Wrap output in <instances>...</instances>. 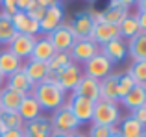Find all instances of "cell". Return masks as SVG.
I'll use <instances>...</instances> for the list:
<instances>
[{
    "instance_id": "cell-1",
    "label": "cell",
    "mask_w": 146,
    "mask_h": 137,
    "mask_svg": "<svg viewBox=\"0 0 146 137\" xmlns=\"http://www.w3.org/2000/svg\"><path fill=\"white\" fill-rule=\"evenodd\" d=\"M30 94L39 102L43 111H56L57 108H61L67 102V93L57 83H35Z\"/></svg>"
},
{
    "instance_id": "cell-2",
    "label": "cell",
    "mask_w": 146,
    "mask_h": 137,
    "mask_svg": "<svg viewBox=\"0 0 146 137\" xmlns=\"http://www.w3.org/2000/svg\"><path fill=\"white\" fill-rule=\"evenodd\" d=\"M50 122H52V130L57 132V134H65V135H72L78 132L80 122L76 120V117L72 115L70 106H68V100L65 102L61 108H57L54 111V115L50 117Z\"/></svg>"
},
{
    "instance_id": "cell-3",
    "label": "cell",
    "mask_w": 146,
    "mask_h": 137,
    "mask_svg": "<svg viewBox=\"0 0 146 137\" xmlns=\"http://www.w3.org/2000/svg\"><path fill=\"white\" fill-rule=\"evenodd\" d=\"M91 122L102 124V126H118V122H120L118 102H107V100L94 102V111H93Z\"/></svg>"
},
{
    "instance_id": "cell-4",
    "label": "cell",
    "mask_w": 146,
    "mask_h": 137,
    "mask_svg": "<svg viewBox=\"0 0 146 137\" xmlns=\"http://www.w3.org/2000/svg\"><path fill=\"white\" fill-rule=\"evenodd\" d=\"M65 17V9H63V2H56V0H48V6L44 9V17L39 22V32L48 35L50 32L57 28L63 22Z\"/></svg>"
},
{
    "instance_id": "cell-5",
    "label": "cell",
    "mask_w": 146,
    "mask_h": 137,
    "mask_svg": "<svg viewBox=\"0 0 146 137\" xmlns=\"http://www.w3.org/2000/svg\"><path fill=\"white\" fill-rule=\"evenodd\" d=\"M44 37L52 43V47L56 48L57 52H68L72 48V45L76 43V37H74V33H72L68 22H61L54 32H50L48 35H44Z\"/></svg>"
},
{
    "instance_id": "cell-6",
    "label": "cell",
    "mask_w": 146,
    "mask_h": 137,
    "mask_svg": "<svg viewBox=\"0 0 146 137\" xmlns=\"http://www.w3.org/2000/svg\"><path fill=\"white\" fill-rule=\"evenodd\" d=\"M68 54H70V61L85 65L89 59H93L96 54H100V47L91 39H78L68 50Z\"/></svg>"
},
{
    "instance_id": "cell-7",
    "label": "cell",
    "mask_w": 146,
    "mask_h": 137,
    "mask_svg": "<svg viewBox=\"0 0 146 137\" xmlns=\"http://www.w3.org/2000/svg\"><path fill=\"white\" fill-rule=\"evenodd\" d=\"M111 72H113V63H111L102 52L96 54L93 59H89V61L85 63V67H83V74L91 76V78L98 80V82L104 80V78H107Z\"/></svg>"
},
{
    "instance_id": "cell-8",
    "label": "cell",
    "mask_w": 146,
    "mask_h": 137,
    "mask_svg": "<svg viewBox=\"0 0 146 137\" xmlns=\"http://www.w3.org/2000/svg\"><path fill=\"white\" fill-rule=\"evenodd\" d=\"M83 76V68L78 65V63L70 61L67 67H63L61 70H57V85L61 87V89L67 93V91H70L76 87V83L80 82V78Z\"/></svg>"
},
{
    "instance_id": "cell-9",
    "label": "cell",
    "mask_w": 146,
    "mask_h": 137,
    "mask_svg": "<svg viewBox=\"0 0 146 137\" xmlns=\"http://www.w3.org/2000/svg\"><path fill=\"white\" fill-rule=\"evenodd\" d=\"M35 39L37 37H32V35H24V33H17V35L11 39L9 43V48L7 50L13 52L21 61H28L32 58V52H33V45H35Z\"/></svg>"
},
{
    "instance_id": "cell-10",
    "label": "cell",
    "mask_w": 146,
    "mask_h": 137,
    "mask_svg": "<svg viewBox=\"0 0 146 137\" xmlns=\"http://www.w3.org/2000/svg\"><path fill=\"white\" fill-rule=\"evenodd\" d=\"M72 94L74 96H82L91 102H98L100 100V82L83 74L80 78V82L76 83V87L72 89Z\"/></svg>"
},
{
    "instance_id": "cell-11",
    "label": "cell",
    "mask_w": 146,
    "mask_h": 137,
    "mask_svg": "<svg viewBox=\"0 0 146 137\" xmlns=\"http://www.w3.org/2000/svg\"><path fill=\"white\" fill-rule=\"evenodd\" d=\"M68 24H70V30H72V33H74L76 41L78 39H89L91 33H93V28H94V21H93V17L87 13V9L78 11V13L74 15V19H72V22H68Z\"/></svg>"
},
{
    "instance_id": "cell-12",
    "label": "cell",
    "mask_w": 146,
    "mask_h": 137,
    "mask_svg": "<svg viewBox=\"0 0 146 137\" xmlns=\"http://www.w3.org/2000/svg\"><path fill=\"white\" fill-rule=\"evenodd\" d=\"M68 106H70V111L72 115L76 117L80 124L82 122H89L93 119V111H94V102L91 100H85L82 96H74L72 94L70 100H68Z\"/></svg>"
},
{
    "instance_id": "cell-13",
    "label": "cell",
    "mask_w": 146,
    "mask_h": 137,
    "mask_svg": "<svg viewBox=\"0 0 146 137\" xmlns=\"http://www.w3.org/2000/svg\"><path fill=\"white\" fill-rule=\"evenodd\" d=\"M117 37H120V33H118V26L106 24V22H94L93 33H91L89 39L94 41L98 47H104V45L111 43V41L117 39Z\"/></svg>"
},
{
    "instance_id": "cell-14",
    "label": "cell",
    "mask_w": 146,
    "mask_h": 137,
    "mask_svg": "<svg viewBox=\"0 0 146 137\" xmlns=\"http://www.w3.org/2000/svg\"><path fill=\"white\" fill-rule=\"evenodd\" d=\"M22 98H24L22 93L4 85L0 89V109H2V113H17Z\"/></svg>"
},
{
    "instance_id": "cell-15",
    "label": "cell",
    "mask_w": 146,
    "mask_h": 137,
    "mask_svg": "<svg viewBox=\"0 0 146 137\" xmlns=\"http://www.w3.org/2000/svg\"><path fill=\"white\" fill-rule=\"evenodd\" d=\"M100 52H102V54L115 65V63H120L122 59L128 56V45H126L124 39L117 37V39H113L111 43L100 47Z\"/></svg>"
},
{
    "instance_id": "cell-16",
    "label": "cell",
    "mask_w": 146,
    "mask_h": 137,
    "mask_svg": "<svg viewBox=\"0 0 146 137\" xmlns=\"http://www.w3.org/2000/svg\"><path fill=\"white\" fill-rule=\"evenodd\" d=\"M52 122L48 117H37L24 124V137H50L52 135Z\"/></svg>"
},
{
    "instance_id": "cell-17",
    "label": "cell",
    "mask_w": 146,
    "mask_h": 137,
    "mask_svg": "<svg viewBox=\"0 0 146 137\" xmlns=\"http://www.w3.org/2000/svg\"><path fill=\"white\" fill-rule=\"evenodd\" d=\"M11 22H13V28L17 33H24V35H32V37H37L39 35V22L32 21L26 13L22 11H17V13L11 17Z\"/></svg>"
},
{
    "instance_id": "cell-18",
    "label": "cell",
    "mask_w": 146,
    "mask_h": 137,
    "mask_svg": "<svg viewBox=\"0 0 146 137\" xmlns=\"http://www.w3.org/2000/svg\"><path fill=\"white\" fill-rule=\"evenodd\" d=\"M118 102H120L129 113L135 111V109H139V108H143V106H146V87L144 85H135L124 98H120Z\"/></svg>"
},
{
    "instance_id": "cell-19",
    "label": "cell",
    "mask_w": 146,
    "mask_h": 137,
    "mask_svg": "<svg viewBox=\"0 0 146 137\" xmlns=\"http://www.w3.org/2000/svg\"><path fill=\"white\" fill-rule=\"evenodd\" d=\"M17 113H19V117H21V119L24 120V124H26V122H30V120L41 117L43 109H41L39 102H37L32 94H24V98H22V102H21V106H19V111Z\"/></svg>"
},
{
    "instance_id": "cell-20",
    "label": "cell",
    "mask_w": 146,
    "mask_h": 137,
    "mask_svg": "<svg viewBox=\"0 0 146 137\" xmlns=\"http://www.w3.org/2000/svg\"><path fill=\"white\" fill-rule=\"evenodd\" d=\"M100 100L118 102V74L111 72L107 78L100 80Z\"/></svg>"
},
{
    "instance_id": "cell-21",
    "label": "cell",
    "mask_w": 146,
    "mask_h": 137,
    "mask_svg": "<svg viewBox=\"0 0 146 137\" xmlns=\"http://www.w3.org/2000/svg\"><path fill=\"white\" fill-rule=\"evenodd\" d=\"M56 52L57 50L52 47V43H50L46 37H37L30 59H35V61H41V63H48L50 59L56 56Z\"/></svg>"
},
{
    "instance_id": "cell-22",
    "label": "cell",
    "mask_w": 146,
    "mask_h": 137,
    "mask_svg": "<svg viewBox=\"0 0 146 137\" xmlns=\"http://www.w3.org/2000/svg\"><path fill=\"white\" fill-rule=\"evenodd\" d=\"M117 130H118V135L120 137H144L146 135V128L143 126V124L137 122L131 115L120 119Z\"/></svg>"
},
{
    "instance_id": "cell-23",
    "label": "cell",
    "mask_w": 146,
    "mask_h": 137,
    "mask_svg": "<svg viewBox=\"0 0 146 137\" xmlns=\"http://www.w3.org/2000/svg\"><path fill=\"white\" fill-rule=\"evenodd\" d=\"M6 85L11 87V89H15V91H19V93H22V94H30L32 89H33V83L30 82V78L26 76L24 68L17 70L11 76H7L6 78Z\"/></svg>"
},
{
    "instance_id": "cell-24",
    "label": "cell",
    "mask_w": 146,
    "mask_h": 137,
    "mask_svg": "<svg viewBox=\"0 0 146 137\" xmlns=\"http://www.w3.org/2000/svg\"><path fill=\"white\" fill-rule=\"evenodd\" d=\"M22 68H24L26 76L30 78V82L35 85V83H41L44 80L48 72V65L46 63H41V61H35V59H28V61L22 63Z\"/></svg>"
},
{
    "instance_id": "cell-25",
    "label": "cell",
    "mask_w": 146,
    "mask_h": 137,
    "mask_svg": "<svg viewBox=\"0 0 146 137\" xmlns=\"http://www.w3.org/2000/svg\"><path fill=\"white\" fill-rule=\"evenodd\" d=\"M128 54L133 61H146V32H141L133 39H129Z\"/></svg>"
},
{
    "instance_id": "cell-26",
    "label": "cell",
    "mask_w": 146,
    "mask_h": 137,
    "mask_svg": "<svg viewBox=\"0 0 146 137\" xmlns=\"http://www.w3.org/2000/svg\"><path fill=\"white\" fill-rule=\"evenodd\" d=\"M21 68H22V61L13 52H9V50L0 52V72H2L6 78L11 76V74H15V72L21 70Z\"/></svg>"
},
{
    "instance_id": "cell-27",
    "label": "cell",
    "mask_w": 146,
    "mask_h": 137,
    "mask_svg": "<svg viewBox=\"0 0 146 137\" xmlns=\"http://www.w3.org/2000/svg\"><path fill=\"white\" fill-rule=\"evenodd\" d=\"M118 33L120 39H133L137 33H141L139 22H137V13H128V17L118 24Z\"/></svg>"
},
{
    "instance_id": "cell-28",
    "label": "cell",
    "mask_w": 146,
    "mask_h": 137,
    "mask_svg": "<svg viewBox=\"0 0 146 137\" xmlns=\"http://www.w3.org/2000/svg\"><path fill=\"white\" fill-rule=\"evenodd\" d=\"M15 35H17V32L13 28L11 19L6 17L4 13H0V45H9Z\"/></svg>"
},
{
    "instance_id": "cell-29",
    "label": "cell",
    "mask_w": 146,
    "mask_h": 137,
    "mask_svg": "<svg viewBox=\"0 0 146 137\" xmlns=\"http://www.w3.org/2000/svg\"><path fill=\"white\" fill-rule=\"evenodd\" d=\"M128 72L137 85H146V61H133Z\"/></svg>"
},
{
    "instance_id": "cell-30",
    "label": "cell",
    "mask_w": 146,
    "mask_h": 137,
    "mask_svg": "<svg viewBox=\"0 0 146 137\" xmlns=\"http://www.w3.org/2000/svg\"><path fill=\"white\" fill-rule=\"evenodd\" d=\"M0 122L4 124L6 130H24V120L19 117V113H0Z\"/></svg>"
},
{
    "instance_id": "cell-31",
    "label": "cell",
    "mask_w": 146,
    "mask_h": 137,
    "mask_svg": "<svg viewBox=\"0 0 146 137\" xmlns=\"http://www.w3.org/2000/svg\"><path fill=\"white\" fill-rule=\"evenodd\" d=\"M135 85H137L135 80L129 76L128 70H124L122 74H118V100H120V98H124Z\"/></svg>"
},
{
    "instance_id": "cell-32",
    "label": "cell",
    "mask_w": 146,
    "mask_h": 137,
    "mask_svg": "<svg viewBox=\"0 0 146 137\" xmlns=\"http://www.w3.org/2000/svg\"><path fill=\"white\" fill-rule=\"evenodd\" d=\"M68 63H70V54H68V52H56V56L50 59L46 65H48V70L57 72L63 67H67Z\"/></svg>"
},
{
    "instance_id": "cell-33",
    "label": "cell",
    "mask_w": 146,
    "mask_h": 137,
    "mask_svg": "<svg viewBox=\"0 0 146 137\" xmlns=\"http://www.w3.org/2000/svg\"><path fill=\"white\" fill-rule=\"evenodd\" d=\"M111 135V126H102V124H93L87 137H109Z\"/></svg>"
},
{
    "instance_id": "cell-34",
    "label": "cell",
    "mask_w": 146,
    "mask_h": 137,
    "mask_svg": "<svg viewBox=\"0 0 146 137\" xmlns=\"http://www.w3.org/2000/svg\"><path fill=\"white\" fill-rule=\"evenodd\" d=\"M0 6H2V11H0V13H4L6 17H9V19L19 11L15 0H2V2H0Z\"/></svg>"
},
{
    "instance_id": "cell-35",
    "label": "cell",
    "mask_w": 146,
    "mask_h": 137,
    "mask_svg": "<svg viewBox=\"0 0 146 137\" xmlns=\"http://www.w3.org/2000/svg\"><path fill=\"white\" fill-rule=\"evenodd\" d=\"M129 115H131L139 124H143V126L146 128V106H143V108H139V109H135V111H131Z\"/></svg>"
},
{
    "instance_id": "cell-36",
    "label": "cell",
    "mask_w": 146,
    "mask_h": 137,
    "mask_svg": "<svg viewBox=\"0 0 146 137\" xmlns=\"http://www.w3.org/2000/svg\"><path fill=\"white\" fill-rule=\"evenodd\" d=\"M15 4H17V9L19 11L26 13V11H30L33 6H35V0H15Z\"/></svg>"
},
{
    "instance_id": "cell-37",
    "label": "cell",
    "mask_w": 146,
    "mask_h": 137,
    "mask_svg": "<svg viewBox=\"0 0 146 137\" xmlns=\"http://www.w3.org/2000/svg\"><path fill=\"white\" fill-rule=\"evenodd\" d=\"M137 22H139L141 32H146V9H137Z\"/></svg>"
},
{
    "instance_id": "cell-38",
    "label": "cell",
    "mask_w": 146,
    "mask_h": 137,
    "mask_svg": "<svg viewBox=\"0 0 146 137\" xmlns=\"http://www.w3.org/2000/svg\"><path fill=\"white\" fill-rule=\"evenodd\" d=\"M2 137H24V130H15V128H11V130L4 132Z\"/></svg>"
},
{
    "instance_id": "cell-39",
    "label": "cell",
    "mask_w": 146,
    "mask_h": 137,
    "mask_svg": "<svg viewBox=\"0 0 146 137\" xmlns=\"http://www.w3.org/2000/svg\"><path fill=\"white\" fill-rule=\"evenodd\" d=\"M137 9H146V0H139V2H135Z\"/></svg>"
},
{
    "instance_id": "cell-40",
    "label": "cell",
    "mask_w": 146,
    "mask_h": 137,
    "mask_svg": "<svg viewBox=\"0 0 146 137\" xmlns=\"http://www.w3.org/2000/svg\"><path fill=\"white\" fill-rule=\"evenodd\" d=\"M109 137H120V135H118L117 126H111V135H109Z\"/></svg>"
},
{
    "instance_id": "cell-41",
    "label": "cell",
    "mask_w": 146,
    "mask_h": 137,
    "mask_svg": "<svg viewBox=\"0 0 146 137\" xmlns=\"http://www.w3.org/2000/svg\"><path fill=\"white\" fill-rule=\"evenodd\" d=\"M4 85H6V76H4L2 72H0V89H2Z\"/></svg>"
},
{
    "instance_id": "cell-42",
    "label": "cell",
    "mask_w": 146,
    "mask_h": 137,
    "mask_svg": "<svg viewBox=\"0 0 146 137\" xmlns=\"http://www.w3.org/2000/svg\"><path fill=\"white\" fill-rule=\"evenodd\" d=\"M50 137H70V135H65V134H57V132H52Z\"/></svg>"
},
{
    "instance_id": "cell-43",
    "label": "cell",
    "mask_w": 146,
    "mask_h": 137,
    "mask_svg": "<svg viewBox=\"0 0 146 137\" xmlns=\"http://www.w3.org/2000/svg\"><path fill=\"white\" fill-rule=\"evenodd\" d=\"M70 137H87L85 134H80V132H76V134H72Z\"/></svg>"
},
{
    "instance_id": "cell-44",
    "label": "cell",
    "mask_w": 146,
    "mask_h": 137,
    "mask_svg": "<svg viewBox=\"0 0 146 137\" xmlns=\"http://www.w3.org/2000/svg\"><path fill=\"white\" fill-rule=\"evenodd\" d=\"M4 132H6V128H4V124L0 122V137H2V134H4Z\"/></svg>"
},
{
    "instance_id": "cell-45",
    "label": "cell",
    "mask_w": 146,
    "mask_h": 137,
    "mask_svg": "<svg viewBox=\"0 0 146 137\" xmlns=\"http://www.w3.org/2000/svg\"><path fill=\"white\" fill-rule=\"evenodd\" d=\"M0 113H2V109H0Z\"/></svg>"
},
{
    "instance_id": "cell-46",
    "label": "cell",
    "mask_w": 146,
    "mask_h": 137,
    "mask_svg": "<svg viewBox=\"0 0 146 137\" xmlns=\"http://www.w3.org/2000/svg\"><path fill=\"white\" fill-rule=\"evenodd\" d=\"M144 137H146V135H144Z\"/></svg>"
}]
</instances>
